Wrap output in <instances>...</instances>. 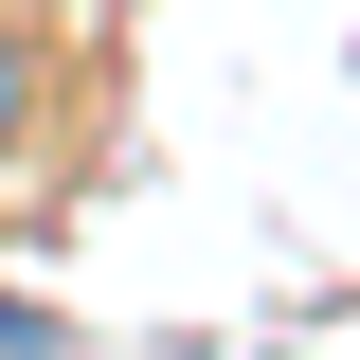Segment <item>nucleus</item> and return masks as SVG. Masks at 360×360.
Segmentation results:
<instances>
[{"instance_id": "obj_2", "label": "nucleus", "mask_w": 360, "mask_h": 360, "mask_svg": "<svg viewBox=\"0 0 360 360\" xmlns=\"http://www.w3.org/2000/svg\"><path fill=\"white\" fill-rule=\"evenodd\" d=\"M0 360H72V342H54V324H18V307H0Z\"/></svg>"}, {"instance_id": "obj_1", "label": "nucleus", "mask_w": 360, "mask_h": 360, "mask_svg": "<svg viewBox=\"0 0 360 360\" xmlns=\"http://www.w3.org/2000/svg\"><path fill=\"white\" fill-rule=\"evenodd\" d=\"M18 127H37V54L0 37V162H18Z\"/></svg>"}]
</instances>
